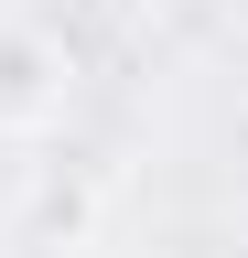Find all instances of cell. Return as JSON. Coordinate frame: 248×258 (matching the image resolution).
Returning a JSON list of instances; mask_svg holds the SVG:
<instances>
[{
	"label": "cell",
	"mask_w": 248,
	"mask_h": 258,
	"mask_svg": "<svg viewBox=\"0 0 248 258\" xmlns=\"http://www.w3.org/2000/svg\"><path fill=\"white\" fill-rule=\"evenodd\" d=\"M54 43H33V32H0V118H43L54 108Z\"/></svg>",
	"instance_id": "1"
}]
</instances>
